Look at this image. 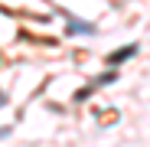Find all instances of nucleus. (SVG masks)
I'll return each instance as SVG.
<instances>
[{"instance_id": "nucleus-1", "label": "nucleus", "mask_w": 150, "mask_h": 147, "mask_svg": "<svg viewBox=\"0 0 150 147\" xmlns=\"http://www.w3.org/2000/svg\"><path fill=\"white\" fill-rule=\"evenodd\" d=\"M134 49H137V46H127V49H121V53H114V56H111V62H124V56H131Z\"/></svg>"}]
</instances>
